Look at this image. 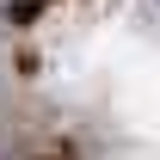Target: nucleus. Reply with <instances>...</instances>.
Listing matches in <instances>:
<instances>
[{
  "mask_svg": "<svg viewBox=\"0 0 160 160\" xmlns=\"http://www.w3.org/2000/svg\"><path fill=\"white\" fill-rule=\"evenodd\" d=\"M148 6H154V19H160V0H148Z\"/></svg>",
  "mask_w": 160,
  "mask_h": 160,
  "instance_id": "obj_1",
  "label": "nucleus"
}]
</instances>
